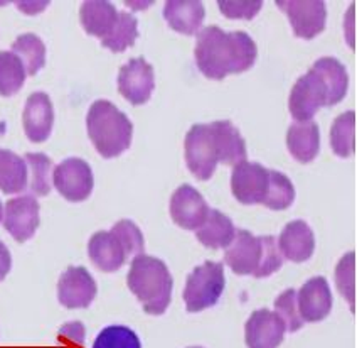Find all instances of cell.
Returning <instances> with one entry per match:
<instances>
[{
	"label": "cell",
	"instance_id": "1",
	"mask_svg": "<svg viewBox=\"0 0 357 348\" xmlns=\"http://www.w3.org/2000/svg\"><path fill=\"white\" fill-rule=\"evenodd\" d=\"M194 56L202 75L211 80H225L228 75L248 71L257 61L258 48L246 32H226L209 26L197 34Z\"/></svg>",
	"mask_w": 357,
	"mask_h": 348
},
{
	"label": "cell",
	"instance_id": "2",
	"mask_svg": "<svg viewBox=\"0 0 357 348\" xmlns=\"http://www.w3.org/2000/svg\"><path fill=\"white\" fill-rule=\"evenodd\" d=\"M127 284L147 314L160 317L167 311L172 299L174 281L164 261L145 254L137 256L130 266Z\"/></svg>",
	"mask_w": 357,
	"mask_h": 348
},
{
	"label": "cell",
	"instance_id": "3",
	"mask_svg": "<svg viewBox=\"0 0 357 348\" xmlns=\"http://www.w3.org/2000/svg\"><path fill=\"white\" fill-rule=\"evenodd\" d=\"M86 127L89 139L105 159L119 157L132 144V122L108 100H96L89 107Z\"/></svg>",
	"mask_w": 357,
	"mask_h": 348
},
{
	"label": "cell",
	"instance_id": "4",
	"mask_svg": "<svg viewBox=\"0 0 357 348\" xmlns=\"http://www.w3.org/2000/svg\"><path fill=\"white\" fill-rule=\"evenodd\" d=\"M226 287L225 267L221 262L206 261L189 274L184 287V303L189 313H199L213 307Z\"/></svg>",
	"mask_w": 357,
	"mask_h": 348
},
{
	"label": "cell",
	"instance_id": "5",
	"mask_svg": "<svg viewBox=\"0 0 357 348\" xmlns=\"http://www.w3.org/2000/svg\"><path fill=\"white\" fill-rule=\"evenodd\" d=\"M185 161L199 181H208L216 173L218 149L209 124H196L185 136Z\"/></svg>",
	"mask_w": 357,
	"mask_h": 348
},
{
	"label": "cell",
	"instance_id": "6",
	"mask_svg": "<svg viewBox=\"0 0 357 348\" xmlns=\"http://www.w3.org/2000/svg\"><path fill=\"white\" fill-rule=\"evenodd\" d=\"M320 107H327V88L319 73L310 70L291 88L288 110L297 122H310Z\"/></svg>",
	"mask_w": 357,
	"mask_h": 348
},
{
	"label": "cell",
	"instance_id": "7",
	"mask_svg": "<svg viewBox=\"0 0 357 348\" xmlns=\"http://www.w3.org/2000/svg\"><path fill=\"white\" fill-rule=\"evenodd\" d=\"M52 183L64 200L79 203V201L88 200V196L91 195L95 180L86 161L70 157L56 166L52 171Z\"/></svg>",
	"mask_w": 357,
	"mask_h": 348
},
{
	"label": "cell",
	"instance_id": "8",
	"mask_svg": "<svg viewBox=\"0 0 357 348\" xmlns=\"http://www.w3.org/2000/svg\"><path fill=\"white\" fill-rule=\"evenodd\" d=\"M270 184V169L258 163L243 161L231 174V191L239 203L258 205L265 200Z\"/></svg>",
	"mask_w": 357,
	"mask_h": 348
},
{
	"label": "cell",
	"instance_id": "9",
	"mask_svg": "<svg viewBox=\"0 0 357 348\" xmlns=\"http://www.w3.org/2000/svg\"><path fill=\"white\" fill-rule=\"evenodd\" d=\"M155 88L153 66L144 58L130 59L120 68L119 73V92L125 100L139 107L147 103Z\"/></svg>",
	"mask_w": 357,
	"mask_h": 348
},
{
	"label": "cell",
	"instance_id": "10",
	"mask_svg": "<svg viewBox=\"0 0 357 348\" xmlns=\"http://www.w3.org/2000/svg\"><path fill=\"white\" fill-rule=\"evenodd\" d=\"M278 9H282L288 15L295 36L302 39H314L320 32L326 29L327 9L326 3L320 0H307V2H287L278 0Z\"/></svg>",
	"mask_w": 357,
	"mask_h": 348
},
{
	"label": "cell",
	"instance_id": "11",
	"mask_svg": "<svg viewBox=\"0 0 357 348\" xmlns=\"http://www.w3.org/2000/svg\"><path fill=\"white\" fill-rule=\"evenodd\" d=\"M95 279L84 267H68L61 274L58 282V298L59 303L68 310H78V307H88L96 298Z\"/></svg>",
	"mask_w": 357,
	"mask_h": 348
},
{
	"label": "cell",
	"instance_id": "12",
	"mask_svg": "<svg viewBox=\"0 0 357 348\" xmlns=\"http://www.w3.org/2000/svg\"><path fill=\"white\" fill-rule=\"evenodd\" d=\"M39 222V203L34 196H19L6 203L3 226L20 244L34 235Z\"/></svg>",
	"mask_w": 357,
	"mask_h": 348
},
{
	"label": "cell",
	"instance_id": "13",
	"mask_svg": "<svg viewBox=\"0 0 357 348\" xmlns=\"http://www.w3.org/2000/svg\"><path fill=\"white\" fill-rule=\"evenodd\" d=\"M261 237H255L248 230H236L233 242L225 249L226 264L238 276H251L261 262Z\"/></svg>",
	"mask_w": 357,
	"mask_h": 348
},
{
	"label": "cell",
	"instance_id": "14",
	"mask_svg": "<svg viewBox=\"0 0 357 348\" xmlns=\"http://www.w3.org/2000/svg\"><path fill=\"white\" fill-rule=\"evenodd\" d=\"M209 206L201 193L190 184H182L170 200V217L184 230H197L204 224Z\"/></svg>",
	"mask_w": 357,
	"mask_h": 348
},
{
	"label": "cell",
	"instance_id": "15",
	"mask_svg": "<svg viewBox=\"0 0 357 348\" xmlns=\"http://www.w3.org/2000/svg\"><path fill=\"white\" fill-rule=\"evenodd\" d=\"M285 330V323L275 311L258 310L246 321L245 342L248 348H278Z\"/></svg>",
	"mask_w": 357,
	"mask_h": 348
},
{
	"label": "cell",
	"instance_id": "16",
	"mask_svg": "<svg viewBox=\"0 0 357 348\" xmlns=\"http://www.w3.org/2000/svg\"><path fill=\"white\" fill-rule=\"evenodd\" d=\"M332 293L326 277L308 279L297 293L298 314L303 321L317 323L328 317L332 310Z\"/></svg>",
	"mask_w": 357,
	"mask_h": 348
},
{
	"label": "cell",
	"instance_id": "17",
	"mask_svg": "<svg viewBox=\"0 0 357 348\" xmlns=\"http://www.w3.org/2000/svg\"><path fill=\"white\" fill-rule=\"evenodd\" d=\"M24 131L31 143H44L50 139L54 125V108L46 93H32L22 113Z\"/></svg>",
	"mask_w": 357,
	"mask_h": 348
},
{
	"label": "cell",
	"instance_id": "18",
	"mask_svg": "<svg viewBox=\"0 0 357 348\" xmlns=\"http://www.w3.org/2000/svg\"><path fill=\"white\" fill-rule=\"evenodd\" d=\"M88 256L100 270L115 273L127 262L128 252L120 237L109 230V232H96L89 238Z\"/></svg>",
	"mask_w": 357,
	"mask_h": 348
},
{
	"label": "cell",
	"instance_id": "19",
	"mask_svg": "<svg viewBox=\"0 0 357 348\" xmlns=\"http://www.w3.org/2000/svg\"><path fill=\"white\" fill-rule=\"evenodd\" d=\"M282 256L291 262H305L312 257L315 249V237L312 229L303 220L287 224L277 240Z\"/></svg>",
	"mask_w": 357,
	"mask_h": 348
},
{
	"label": "cell",
	"instance_id": "20",
	"mask_svg": "<svg viewBox=\"0 0 357 348\" xmlns=\"http://www.w3.org/2000/svg\"><path fill=\"white\" fill-rule=\"evenodd\" d=\"M209 125L214 136V143H216L218 163L236 166L246 161V143L233 122L216 120Z\"/></svg>",
	"mask_w": 357,
	"mask_h": 348
},
{
	"label": "cell",
	"instance_id": "21",
	"mask_svg": "<svg viewBox=\"0 0 357 348\" xmlns=\"http://www.w3.org/2000/svg\"><path fill=\"white\" fill-rule=\"evenodd\" d=\"M204 3L197 0H185V2L170 0L164 6V19L167 21L169 27L181 34H196L204 22Z\"/></svg>",
	"mask_w": 357,
	"mask_h": 348
},
{
	"label": "cell",
	"instance_id": "22",
	"mask_svg": "<svg viewBox=\"0 0 357 348\" xmlns=\"http://www.w3.org/2000/svg\"><path fill=\"white\" fill-rule=\"evenodd\" d=\"M287 145L291 156L302 164H308L320 151V132L315 122L291 124L287 132Z\"/></svg>",
	"mask_w": 357,
	"mask_h": 348
},
{
	"label": "cell",
	"instance_id": "23",
	"mask_svg": "<svg viewBox=\"0 0 357 348\" xmlns=\"http://www.w3.org/2000/svg\"><path fill=\"white\" fill-rule=\"evenodd\" d=\"M79 19L81 26L88 34L105 39L108 38L109 32L115 27L119 12H116L112 2L89 0V2H83V6H81Z\"/></svg>",
	"mask_w": 357,
	"mask_h": 348
},
{
	"label": "cell",
	"instance_id": "24",
	"mask_svg": "<svg viewBox=\"0 0 357 348\" xmlns=\"http://www.w3.org/2000/svg\"><path fill=\"white\" fill-rule=\"evenodd\" d=\"M234 233H236V229L229 217H226L219 210H209L204 224L196 230V238L208 249L218 250L226 249L233 242Z\"/></svg>",
	"mask_w": 357,
	"mask_h": 348
},
{
	"label": "cell",
	"instance_id": "25",
	"mask_svg": "<svg viewBox=\"0 0 357 348\" xmlns=\"http://www.w3.org/2000/svg\"><path fill=\"white\" fill-rule=\"evenodd\" d=\"M312 70L319 73L320 78L324 80V85H326L327 107L342 102L349 88V75L346 66L339 59L327 56V58L317 59Z\"/></svg>",
	"mask_w": 357,
	"mask_h": 348
},
{
	"label": "cell",
	"instance_id": "26",
	"mask_svg": "<svg viewBox=\"0 0 357 348\" xmlns=\"http://www.w3.org/2000/svg\"><path fill=\"white\" fill-rule=\"evenodd\" d=\"M27 164L9 149H0V191L15 195L27 186Z\"/></svg>",
	"mask_w": 357,
	"mask_h": 348
},
{
	"label": "cell",
	"instance_id": "27",
	"mask_svg": "<svg viewBox=\"0 0 357 348\" xmlns=\"http://www.w3.org/2000/svg\"><path fill=\"white\" fill-rule=\"evenodd\" d=\"M12 52L19 56L24 68H26V73L31 76L43 70L44 64H46V46L40 41V38L32 32L19 36L15 43L12 44Z\"/></svg>",
	"mask_w": 357,
	"mask_h": 348
},
{
	"label": "cell",
	"instance_id": "28",
	"mask_svg": "<svg viewBox=\"0 0 357 348\" xmlns=\"http://www.w3.org/2000/svg\"><path fill=\"white\" fill-rule=\"evenodd\" d=\"M331 147L339 157H351L356 152V112H344L331 129Z\"/></svg>",
	"mask_w": 357,
	"mask_h": 348
},
{
	"label": "cell",
	"instance_id": "29",
	"mask_svg": "<svg viewBox=\"0 0 357 348\" xmlns=\"http://www.w3.org/2000/svg\"><path fill=\"white\" fill-rule=\"evenodd\" d=\"M139 38V21L135 15L128 12H120L115 27L109 32L108 38L101 39V44L113 52H123L127 48L133 46Z\"/></svg>",
	"mask_w": 357,
	"mask_h": 348
},
{
	"label": "cell",
	"instance_id": "30",
	"mask_svg": "<svg viewBox=\"0 0 357 348\" xmlns=\"http://www.w3.org/2000/svg\"><path fill=\"white\" fill-rule=\"evenodd\" d=\"M26 68L12 51H0V95H15L26 82Z\"/></svg>",
	"mask_w": 357,
	"mask_h": 348
},
{
	"label": "cell",
	"instance_id": "31",
	"mask_svg": "<svg viewBox=\"0 0 357 348\" xmlns=\"http://www.w3.org/2000/svg\"><path fill=\"white\" fill-rule=\"evenodd\" d=\"M294 200H295L294 183H291L283 173L270 171V184H268L266 196L261 205H265L266 208L270 210L282 212V210H287L288 206H291Z\"/></svg>",
	"mask_w": 357,
	"mask_h": 348
},
{
	"label": "cell",
	"instance_id": "32",
	"mask_svg": "<svg viewBox=\"0 0 357 348\" xmlns=\"http://www.w3.org/2000/svg\"><path fill=\"white\" fill-rule=\"evenodd\" d=\"M26 164L31 169V189L39 196L50 195L52 161L43 152H29L24 157Z\"/></svg>",
	"mask_w": 357,
	"mask_h": 348
},
{
	"label": "cell",
	"instance_id": "33",
	"mask_svg": "<svg viewBox=\"0 0 357 348\" xmlns=\"http://www.w3.org/2000/svg\"><path fill=\"white\" fill-rule=\"evenodd\" d=\"M335 282L344 299L351 305V311H356V254L349 252L339 261L335 267Z\"/></svg>",
	"mask_w": 357,
	"mask_h": 348
},
{
	"label": "cell",
	"instance_id": "34",
	"mask_svg": "<svg viewBox=\"0 0 357 348\" xmlns=\"http://www.w3.org/2000/svg\"><path fill=\"white\" fill-rule=\"evenodd\" d=\"M93 348H142V345L135 331L115 325L100 331Z\"/></svg>",
	"mask_w": 357,
	"mask_h": 348
},
{
	"label": "cell",
	"instance_id": "35",
	"mask_svg": "<svg viewBox=\"0 0 357 348\" xmlns=\"http://www.w3.org/2000/svg\"><path fill=\"white\" fill-rule=\"evenodd\" d=\"M275 313L285 323V328L288 331H297L303 326V319L300 318L298 307H297V291L287 289L275 299Z\"/></svg>",
	"mask_w": 357,
	"mask_h": 348
},
{
	"label": "cell",
	"instance_id": "36",
	"mask_svg": "<svg viewBox=\"0 0 357 348\" xmlns=\"http://www.w3.org/2000/svg\"><path fill=\"white\" fill-rule=\"evenodd\" d=\"M261 245H263L261 262H259L257 273L253 274V276L258 279L271 276V274H275L277 270L282 269L283 266V256L278 249L277 238L273 235L261 237Z\"/></svg>",
	"mask_w": 357,
	"mask_h": 348
},
{
	"label": "cell",
	"instance_id": "37",
	"mask_svg": "<svg viewBox=\"0 0 357 348\" xmlns=\"http://www.w3.org/2000/svg\"><path fill=\"white\" fill-rule=\"evenodd\" d=\"M113 232L120 237L123 242L125 249H127L128 257L130 256H140L144 254V235H142L140 229L133 224L132 220H120L113 225Z\"/></svg>",
	"mask_w": 357,
	"mask_h": 348
},
{
	"label": "cell",
	"instance_id": "38",
	"mask_svg": "<svg viewBox=\"0 0 357 348\" xmlns=\"http://www.w3.org/2000/svg\"><path fill=\"white\" fill-rule=\"evenodd\" d=\"M221 14L228 19H246L251 21L261 10V0H219Z\"/></svg>",
	"mask_w": 357,
	"mask_h": 348
},
{
	"label": "cell",
	"instance_id": "39",
	"mask_svg": "<svg viewBox=\"0 0 357 348\" xmlns=\"http://www.w3.org/2000/svg\"><path fill=\"white\" fill-rule=\"evenodd\" d=\"M59 342L73 343V345L83 347L84 343V326L79 321L64 325L59 330Z\"/></svg>",
	"mask_w": 357,
	"mask_h": 348
},
{
	"label": "cell",
	"instance_id": "40",
	"mask_svg": "<svg viewBox=\"0 0 357 348\" xmlns=\"http://www.w3.org/2000/svg\"><path fill=\"white\" fill-rule=\"evenodd\" d=\"M12 267V257L9 249H7L3 242H0V281L6 279L7 274L10 273Z\"/></svg>",
	"mask_w": 357,
	"mask_h": 348
},
{
	"label": "cell",
	"instance_id": "41",
	"mask_svg": "<svg viewBox=\"0 0 357 348\" xmlns=\"http://www.w3.org/2000/svg\"><path fill=\"white\" fill-rule=\"evenodd\" d=\"M3 217V208H2V203H0V220H2Z\"/></svg>",
	"mask_w": 357,
	"mask_h": 348
},
{
	"label": "cell",
	"instance_id": "42",
	"mask_svg": "<svg viewBox=\"0 0 357 348\" xmlns=\"http://www.w3.org/2000/svg\"><path fill=\"white\" fill-rule=\"evenodd\" d=\"M189 348H202V347H189Z\"/></svg>",
	"mask_w": 357,
	"mask_h": 348
}]
</instances>
